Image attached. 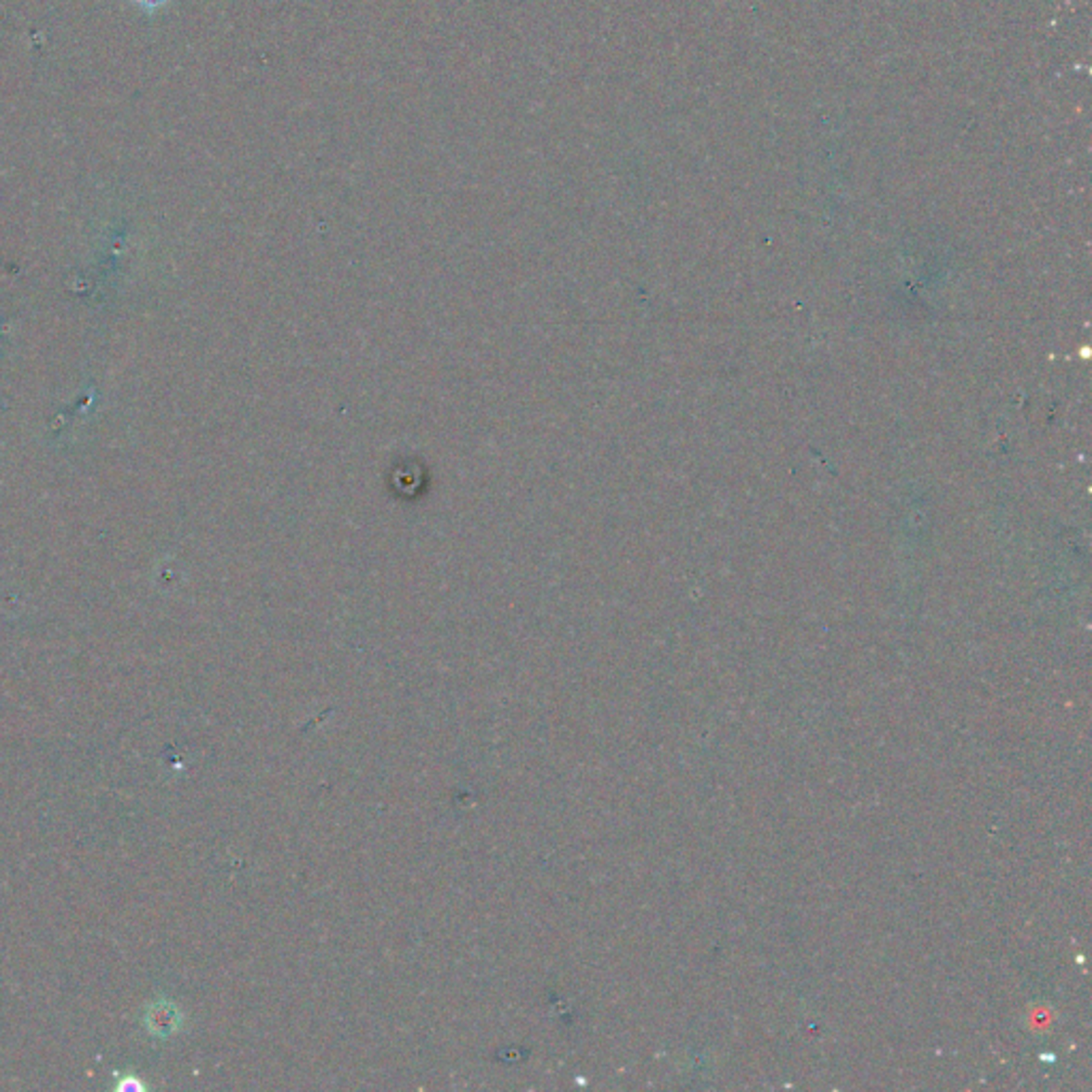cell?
<instances>
[{
  "mask_svg": "<svg viewBox=\"0 0 1092 1092\" xmlns=\"http://www.w3.org/2000/svg\"><path fill=\"white\" fill-rule=\"evenodd\" d=\"M137 3H139V5H144V6H148V9H156V6L165 3V0H137Z\"/></svg>",
  "mask_w": 1092,
  "mask_h": 1092,
  "instance_id": "1",
  "label": "cell"
}]
</instances>
